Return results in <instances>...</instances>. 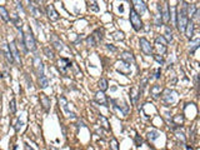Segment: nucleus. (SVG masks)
<instances>
[{
    "label": "nucleus",
    "instance_id": "obj_1",
    "mask_svg": "<svg viewBox=\"0 0 200 150\" xmlns=\"http://www.w3.org/2000/svg\"><path fill=\"white\" fill-rule=\"evenodd\" d=\"M180 3H181V9L179 10V13L176 14V26H178V30L180 33H184L185 30V26H186V23H188L189 20V16H188V13H186V3L184 2V0H180Z\"/></svg>",
    "mask_w": 200,
    "mask_h": 150
},
{
    "label": "nucleus",
    "instance_id": "obj_2",
    "mask_svg": "<svg viewBox=\"0 0 200 150\" xmlns=\"http://www.w3.org/2000/svg\"><path fill=\"white\" fill-rule=\"evenodd\" d=\"M130 23H131L133 29L135 31H139L143 28V21H141L140 14L134 8H130Z\"/></svg>",
    "mask_w": 200,
    "mask_h": 150
},
{
    "label": "nucleus",
    "instance_id": "obj_3",
    "mask_svg": "<svg viewBox=\"0 0 200 150\" xmlns=\"http://www.w3.org/2000/svg\"><path fill=\"white\" fill-rule=\"evenodd\" d=\"M24 45L28 51H35L36 50V43H35L34 35H33L30 29L28 30V33L24 34Z\"/></svg>",
    "mask_w": 200,
    "mask_h": 150
},
{
    "label": "nucleus",
    "instance_id": "obj_4",
    "mask_svg": "<svg viewBox=\"0 0 200 150\" xmlns=\"http://www.w3.org/2000/svg\"><path fill=\"white\" fill-rule=\"evenodd\" d=\"M168 42L165 40L164 36H158L155 39V48L158 50V53L160 54V55H164V54L166 53V49H168Z\"/></svg>",
    "mask_w": 200,
    "mask_h": 150
},
{
    "label": "nucleus",
    "instance_id": "obj_5",
    "mask_svg": "<svg viewBox=\"0 0 200 150\" xmlns=\"http://www.w3.org/2000/svg\"><path fill=\"white\" fill-rule=\"evenodd\" d=\"M73 66L71 61L69 59H65V58H60L58 60V68H59V71L63 74V75H66L68 70Z\"/></svg>",
    "mask_w": 200,
    "mask_h": 150
},
{
    "label": "nucleus",
    "instance_id": "obj_6",
    "mask_svg": "<svg viewBox=\"0 0 200 150\" xmlns=\"http://www.w3.org/2000/svg\"><path fill=\"white\" fill-rule=\"evenodd\" d=\"M139 44H140V50L143 51L144 55H148V57L153 55V46L150 45V43L145 38H140Z\"/></svg>",
    "mask_w": 200,
    "mask_h": 150
},
{
    "label": "nucleus",
    "instance_id": "obj_7",
    "mask_svg": "<svg viewBox=\"0 0 200 150\" xmlns=\"http://www.w3.org/2000/svg\"><path fill=\"white\" fill-rule=\"evenodd\" d=\"M33 66H34V70H35L38 78L45 75V74H44V64H43V61H42V59H40L39 55H35V57H34Z\"/></svg>",
    "mask_w": 200,
    "mask_h": 150
},
{
    "label": "nucleus",
    "instance_id": "obj_8",
    "mask_svg": "<svg viewBox=\"0 0 200 150\" xmlns=\"http://www.w3.org/2000/svg\"><path fill=\"white\" fill-rule=\"evenodd\" d=\"M194 31H195V23H194V20L189 19V20H188V23H186V26H185L184 34H185V36L188 38L189 40H191V39H193V36H194Z\"/></svg>",
    "mask_w": 200,
    "mask_h": 150
},
{
    "label": "nucleus",
    "instance_id": "obj_9",
    "mask_svg": "<svg viewBox=\"0 0 200 150\" xmlns=\"http://www.w3.org/2000/svg\"><path fill=\"white\" fill-rule=\"evenodd\" d=\"M8 46H9V49H10V53H11L13 58H14V61H15L19 66H21V58H20V54H19V51H18V48H16L15 43L13 42V43L8 44Z\"/></svg>",
    "mask_w": 200,
    "mask_h": 150
},
{
    "label": "nucleus",
    "instance_id": "obj_10",
    "mask_svg": "<svg viewBox=\"0 0 200 150\" xmlns=\"http://www.w3.org/2000/svg\"><path fill=\"white\" fill-rule=\"evenodd\" d=\"M46 15H48V18H49L50 21H58V20H59V14H58V11L55 10L54 5H51V4L46 5Z\"/></svg>",
    "mask_w": 200,
    "mask_h": 150
},
{
    "label": "nucleus",
    "instance_id": "obj_11",
    "mask_svg": "<svg viewBox=\"0 0 200 150\" xmlns=\"http://www.w3.org/2000/svg\"><path fill=\"white\" fill-rule=\"evenodd\" d=\"M118 64L122 65V68H120V66H116V70H118L120 74H123V75H125V76H129V75L131 74V69H130V64H129V63L122 60V63H118Z\"/></svg>",
    "mask_w": 200,
    "mask_h": 150
},
{
    "label": "nucleus",
    "instance_id": "obj_12",
    "mask_svg": "<svg viewBox=\"0 0 200 150\" xmlns=\"http://www.w3.org/2000/svg\"><path fill=\"white\" fill-rule=\"evenodd\" d=\"M175 93L174 91H171V90H169V89H166V90H164V94H163V100L166 103V104H173V103H175V100H176V98H175Z\"/></svg>",
    "mask_w": 200,
    "mask_h": 150
},
{
    "label": "nucleus",
    "instance_id": "obj_13",
    "mask_svg": "<svg viewBox=\"0 0 200 150\" xmlns=\"http://www.w3.org/2000/svg\"><path fill=\"white\" fill-rule=\"evenodd\" d=\"M133 2V8H134L139 14H143V13H145V10H146V5H145V3L143 2V0H131Z\"/></svg>",
    "mask_w": 200,
    "mask_h": 150
},
{
    "label": "nucleus",
    "instance_id": "obj_14",
    "mask_svg": "<svg viewBox=\"0 0 200 150\" xmlns=\"http://www.w3.org/2000/svg\"><path fill=\"white\" fill-rule=\"evenodd\" d=\"M28 8L30 10V13L33 14L34 18H39V16H42V10H40V8L38 5H34L30 0H28Z\"/></svg>",
    "mask_w": 200,
    "mask_h": 150
},
{
    "label": "nucleus",
    "instance_id": "obj_15",
    "mask_svg": "<svg viewBox=\"0 0 200 150\" xmlns=\"http://www.w3.org/2000/svg\"><path fill=\"white\" fill-rule=\"evenodd\" d=\"M162 19H163V23H165V24H168L170 21V9H169L168 3H165L164 6L162 8Z\"/></svg>",
    "mask_w": 200,
    "mask_h": 150
},
{
    "label": "nucleus",
    "instance_id": "obj_16",
    "mask_svg": "<svg viewBox=\"0 0 200 150\" xmlns=\"http://www.w3.org/2000/svg\"><path fill=\"white\" fill-rule=\"evenodd\" d=\"M95 101H96L98 104H100V105L108 106V99H106L104 91H101V90H99V91L95 94Z\"/></svg>",
    "mask_w": 200,
    "mask_h": 150
},
{
    "label": "nucleus",
    "instance_id": "obj_17",
    "mask_svg": "<svg viewBox=\"0 0 200 150\" xmlns=\"http://www.w3.org/2000/svg\"><path fill=\"white\" fill-rule=\"evenodd\" d=\"M40 104H42L43 109H44L46 113L50 110V99L46 97L45 94H42V95H40Z\"/></svg>",
    "mask_w": 200,
    "mask_h": 150
},
{
    "label": "nucleus",
    "instance_id": "obj_18",
    "mask_svg": "<svg viewBox=\"0 0 200 150\" xmlns=\"http://www.w3.org/2000/svg\"><path fill=\"white\" fill-rule=\"evenodd\" d=\"M162 93H163V88L160 85H153L150 88V95L154 99H159V97L162 95Z\"/></svg>",
    "mask_w": 200,
    "mask_h": 150
},
{
    "label": "nucleus",
    "instance_id": "obj_19",
    "mask_svg": "<svg viewBox=\"0 0 200 150\" xmlns=\"http://www.w3.org/2000/svg\"><path fill=\"white\" fill-rule=\"evenodd\" d=\"M122 60L129 63V64H134L135 63V58L133 55L131 51H123L122 53Z\"/></svg>",
    "mask_w": 200,
    "mask_h": 150
},
{
    "label": "nucleus",
    "instance_id": "obj_20",
    "mask_svg": "<svg viewBox=\"0 0 200 150\" xmlns=\"http://www.w3.org/2000/svg\"><path fill=\"white\" fill-rule=\"evenodd\" d=\"M91 36L94 38V40L96 42V44H99V43H101L103 42V39H104V29H96L94 33L91 34Z\"/></svg>",
    "mask_w": 200,
    "mask_h": 150
},
{
    "label": "nucleus",
    "instance_id": "obj_21",
    "mask_svg": "<svg viewBox=\"0 0 200 150\" xmlns=\"http://www.w3.org/2000/svg\"><path fill=\"white\" fill-rule=\"evenodd\" d=\"M59 101L61 103V106H63V109H64V110H65V113L66 114H68V116H70V118H73V119H75L76 118V115L74 114V113H71L70 110H69V109H68V103H66V100H65V98H60L59 99Z\"/></svg>",
    "mask_w": 200,
    "mask_h": 150
},
{
    "label": "nucleus",
    "instance_id": "obj_22",
    "mask_svg": "<svg viewBox=\"0 0 200 150\" xmlns=\"http://www.w3.org/2000/svg\"><path fill=\"white\" fill-rule=\"evenodd\" d=\"M4 57H5L6 63H8L9 65H13V64L15 63V61H14V58H13L11 53H10V49H9L8 45H5V48H4Z\"/></svg>",
    "mask_w": 200,
    "mask_h": 150
},
{
    "label": "nucleus",
    "instance_id": "obj_23",
    "mask_svg": "<svg viewBox=\"0 0 200 150\" xmlns=\"http://www.w3.org/2000/svg\"><path fill=\"white\" fill-rule=\"evenodd\" d=\"M86 5H88V9H89L90 11L98 13V11L100 10V8H99V5H98V2H96V0H86Z\"/></svg>",
    "mask_w": 200,
    "mask_h": 150
},
{
    "label": "nucleus",
    "instance_id": "obj_24",
    "mask_svg": "<svg viewBox=\"0 0 200 150\" xmlns=\"http://www.w3.org/2000/svg\"><path fill=\"white\" fill-rule=\"evenodd\" d=\"M38 83H39V88H42V89H46L48 85H49V80L45 75L43 76H39L38 78Z\"/></svg>",
    "mask_w": 200,
    "mask_h": 150
},
{
    "label": "nucleus",
    "instance_id": "obj_25",
    "mask_svg": "<svg viewBox=\"0 0 200 150\" xmlns=\"http://www.w3.org/2000/svg\"><path fill=\"white\" fill-rule=\"evenodd\" d=\"M183 124H184V116H183L181 114L175 115L174 118H173V125H175L176 128H179V126H181Z\"/></svg>",
    "mask_w": 200,
    "mask_h": 150
},
{
    "label": "nucleus",
    "instance_id": "obj_26",
    "mask_svg": "<svg viewBox=\"0 0 200 150\" xmlns=\"http://www.w3.org/2000/svg\"><path fill=\"white\" fill-rule=\"evenodd\" d=\"M0 18H2L5 23H9L10 21V15H9L8 10L4 6H0Z\"/></svg>",
    "mask_w": 200,
    "mask_h": 150
},
{
    "label": "nucleus",
    "instance_id": "obj_27",
    "mask_svg": "<svg viewBox=\"0 0 200 150\" xmlns=\"http://www.w3.org/2000/svg\"><path fill=\"white\" fill-rule=\"evenodd\" d=\"M108 80L106 79H104V78H101L99 81H98V86H99V90H101V91H106L108 90Z\"/></svg>",
    "mask_w": 200,
    "mask_h": 150
},
{
    "label": "nucleus",
    "instance_id": "obj_28",
    "mask_svg": "<svg viewBox=\"0 0 200 150\" xmlns=\"http://www.w3.org/2000/svg\"><path fill=\"white\" fill-rule=\"evenodd\" d=\"M199 44H200L199 39H195V40H193V42H190V50H189V53L191 54V55L195 53V50L199 48Z\"/></svg>",
    "mask_w": 200,
    "mask_h": 150
},
{
    "label": "nucleus",
    "instance_id": "obj_29",
    "mask_svg": "<svg viewBox=\"0 0 200 150\" xmlns=\"http://www.w3.org/2000/svg\"><path fill=\"white\" fill-rule=\"evenodd\" d=\"M159 135L160 134L158 130H150V131H148V139H149V141H154L159 138Z\"/></svg>",
    "mask_w": 200,
    "mask_h": 150
},
{
    "label": "nucleus",
    "instance_id": "obj_30",
    "mask_svg": "<svg viewBox=\"0 0 200 150\" xmlns=\"http://www.w3.org/2000/svg\"><path fill=\"white\" fill-rule=\"evenodd\" d=\"M165 40L168 43H170V42H173V31H171V28H169V26L166 25L165 26Z\"/></svg>",
    "mask_w": 200,
    "mask_h": 150
},
{
    "label": "nucleus",
    "instance_id": "obj_31",
    "mask_svg": "<svg viewBox=\"0 0 200 150\" xmlns=\"http://www.w3.org/2000/svg\"><path fill=\"white\" fill-rule=\"evenodd\" d=\"M130 94H131V101L135 104V103L138 101V99L140 98V95H139V91L136 93V89H131V90H130Z\"/></svg>",
    "mask_w": 200,
    "mask_h": 150
},
{
    "label": "nucleus",
    "instance_id": "obj_32",
    "mask_svg": "<svg viewBox=\"0 0 200 150\" xmlns=\"http://www.w3.org/2000/svg\"><path fill=\"white\" fill-rule=\"evenodd\" d=\"M146 83H148V79H146V78L141 79V81H140V86H139V90H138L140 97H141L143 93H144V89H145V86H146Z\"/></svg>",
    "mask_w": 200,
    "mask_h": 150
},
{
    "label": "nucleus",
    "instance_id": "obj_33",
    "mask_svg": "<svg viewBox=\"0 0 200 150\" xmlns=\"http://www.w3.org/2000/svg\"><path fill=\"white\" fill-rule=\"evenodd\" d=\"M51 43H53V45H54V46H55L58 50H61V49H63V44H61V42H59L56 36H53V39H51Z\"/></svg>",
    "mask_w": 200,
    "mask_h": 150
},
{
    "label": "nucleus",
    "instance_id": "obj_34",
    "mask_svg": "<svg viewBox=\"0 0 200 150\" xmlns=\"http://www.w3.org/2000/svg\"><path fill=\"white\" fill-rule=\"evenodd\" d=\"M44 53H45V55H46L49 59H54V58H55L54 51H53L49 46H45V48H44Z\"/></svg>",
    "mask_w": 200,
    "mask_h": 150
},
{
    "label": "nucleus",
    "instance_id": "obj_35",
    "mask_svg": "<svg viewBox=\"0 0 200 150\" xmlns=\"http://www.w3.org/2000/svg\"><path fill=\"white\" fill-rule=\"evenodd\" d=\"M9 109H10L11 114H15L16 113V101H15V99H11L10 105H9Z\"/></svg>",
    "mask_w": 200,
    "mask_h": 150
},
{
    "label": "nucleus",
    "instance_id": "obj_36",
    "mask_svg": "<svg viewBox=\"0 0 200 150\" xmlns=\"http://www.w3.org/2000/svg\"><path fill=\"white\" fill-rule=\"evenodd\" d=\"M113 38L115 40H123L124 39V34H123V31H116V33L113 34Z\"/></svg>",
    "mask_w": 200,
    "mask_h": 150
},
{
    "label": "nucleus",
    "instance_id": "obj_37",
    "mask_svg": "<svg viewBox=\"0 0 200 150\" xmlns=\"http://www.w3.org/2000/svg\"><path fill=\"white\" fill-rule=\"evenodd\" d=\"M99 121L103 123V126H104L106 130H109V126H108V125H109V123H108V120H106L104 116H99Z\"/></svg>",
    "mask_w": 200,
    "mask_h": 150
},
{
    "label": "nucleus",
    "instance_id": "obj_38",
    "mask_svg": "<svg viewBox=\"0 0 200 150\" xmlns=\"http://www.w3.org/2000/svg\"><path fill=\"white\" fill-rule=\"evenodd\" d=\"M154 58H155V60H156L160 65H163V64H164V58H163V55H160V54H155Z\"/></svg>",
    "mask_w": 200,
    "mask_h": 150
},
{
    "label": "nucleus",
    "instance_id": "obj_39",
    "mask_svg": "<svg viewBox=\"0 0 200 150\" xmlns=\"http://www.w3.org/2000/svg\"><path fill=\"white\" fill-rule=\"evenodd\" d=\"M175 135H176V138H178V139H180V140H181V143H185V136H184L183 131L176 130V131H175Z\"/></svg>",
    "mask_w": 200,
    "mask_h": 150
},
{
    "label": "nucleus",
    "instance_id": "obj_40",
    "mask_svg": "<svg viewBox=\"0 0 200 150\" xmlns=\"http://www.w3.org/2000/svg\"><path fill=\"white\" fill-rule=\"evenodd\" d=\"M111 149H114V150H118L119 149V146H118V141L115 140V139H111Z\"/></svg>",
    "mask_w": 200,
    "mask_h": 150
},
{
    "label": "nucleus",
    "instance_id": "obj_41",
    "mask_svg": "<svg viewBox=\"0 0 200 150\" xmlns=\"http://www.w3.org/2000/svg\"><path fill=\"white\" fill-rule=\"evenodd\" d=\"M135 143H136V145H141V143H143V139L139 135H135Z\"/></svg>",
    "mask_w": 200,
    "mask_h": 150
},
{
    "label": "nucleus",
    "instance_id": "obj_42",
    "mask_svg": "<svg viewBox=\"0 0 200 150\" xmlns=\"http://www.w3.org/2000/svg\"><path fill=\"white\" fill-rule=\"evenodd\" d=\"M106 49H109V50H111V51H116V48H114V46L110 45V44H106Z\"/></svg>",
    "mask_w": 200,
    "mask_h": 150
},
{
    "label": "nucleus",
    "instance_id": "obj_43",
    "mask_svg": "<svg viewBox=\"0 0 200 150\" xmlns=\"http://www.w3.org/2000/svg\"><path fill=\"white\" fill-rule=\"evenodd\" d=\"M160 75H162V71H160V69H158V70L155 71V76H154V78H155V79H159Z\"/></svg>",
    "mask_w": 200,
    "mask_h": 150
}]
</instances>
